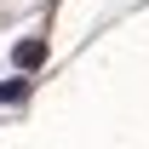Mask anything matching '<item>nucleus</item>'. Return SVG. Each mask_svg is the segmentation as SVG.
Instances as JSON below:
<instances>
[{
    "instance_id": "obj_1",
    "label": "nucleus",
    "mask_w": 149,
    "mask_h": 149,
    "mask_svg": "<svg viewBox=\"0 0 149 149\" xmlns=\"http://www.w3.org/2000/svg\"><path fill=\"white\" fill-rule=\"evenodd\" d=\"M40 57H46V46H40V40H23V46H17V63H23V69H35Z\"/></svg>"
}]
</instances>
